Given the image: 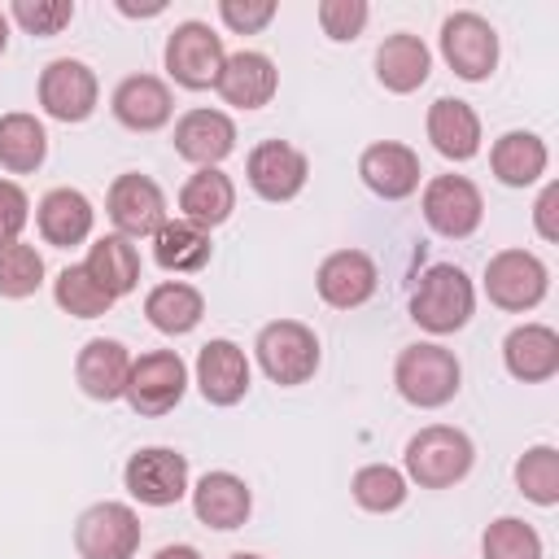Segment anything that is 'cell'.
I'll use <instances>...</instances> for the list:
<instances>
[{"label":"cell","instance_id":"44","mask_svg":"<svg viewBox=\"0 0 559 559\" xmlns=\"http://www.w3.org/2000/svg\"><path fill=\"white\" fill-rule=\"evenodd\" d=\"M153 559H201V550H197V546H183V542H175V546H162Z\"/></svg>","mask_w":559,"mask_h":559},{"label":"cell","instance_id":"8","mask_svg":"<svg viewBox=\"0 0 559 559\" xmlns=\"http://www.w3.org/2000/svg\"><path fill=\"white\" fill-rule=\"evenodd\" d=\"M485 218L480 188L467 175H432L424 183V223L445 240H467Z\"/></svg>","mask_w":559,"mask_h":559},{"label":"cell","instance_id":"37","mask_svg":"<svg viewBox=\"0 0 559 559\" xmlns=\"http://www.w3.org/2000/svg\"><path fill=\"white\" fill-rule=\"evenodd\" d=\"M480 555L485 559H542V537L528 520H515V515H502L485 528L480 537Z\"/></svg>","mask_w":559,"mask_h":559},{"label":"cell","instance_id":"41","mask_svg":"<svg viewBox=\"0 0 559 559\" xmlns=\"http://www.w3.org/2000/svg\"><path fill=\"white\" fill-rule=\"evenodd\" d=\"M31 218V201L13 179H0V245H13Z\"/></svg>","mask_w":559,"mask_h":559},{"label":"cell","instance_id":"43","mask_svg":"<svg viewBox=\"0 0 559 559\" xmlns=\"http://www.w3.org/2000/svg\"><path fill=\"white\" fill-rule=\"evenodd\" d=\"M118 9H122L127 17H153V13H162L166 4H162V0H153V4H131V0H118Z\"/></svg>","mask_w":559,"mask_h":559},{"label":"cell","instance_id":"18","mask_svg":"<svg viewBox=\"0 0 559 559\" xmlns=\"http://www.w3.org/2000/svg\"><path fill=\"white\" fill-rule=\"evenodd\" d=\"M358 175L362 183L384 197V201H402L419 188V153L397 144V140H380V144H367L362 157H358Z\"/></svg>","mask_w":559,"mask_h":559},{"label":"cell","instance_id":"45","mask_svg":"<svg viewBox=\"0 0 559 559\" xmlns=\"http://www.w3.org/2000/svg\"><path fill=\"white\" fill-rule=\"evenodd\" d=\"M4 44H9V13L0 9V52H4Z\"/></svg>","mask_w":559,"mask_h":559},{"label":"cell","instance_id":"3","mask_svg":"<svg viewBox=\"0 0 559 559\" xmlns=\"http://www.w3.org/2000/svg\"><path fill=\"white\" fill-rule=\"evenodd\" d=\"M459 380H463V367L459 358L445 349V345H432V341H419V345H406L393 362V384L397 393L419 406V411H437L445 402H454L459 393Z\"/></svg>","mask_w":559,"mask_h":559},{"label":"cell","instance_id":"12","mask_svg":"<svg viewBox=\"0 0 559 559\" xmlns=\"http://www.w3.org/2000/svg\"><path fill=\"white\" fill-rule=\"evenodd\" d=\"M96 100H100V83H96L92 66H83L74 57H57V61L44 66V74H39V105H44L48 118L83 122V118H92Z\"/></svg>","mask_w":559,"mask_h":559},{"label":"cell","instance_id":"21","mask_svg":"<svg viewBox=\"0 0 559 559\" xmlns=\"http://www.w3.org/2000/svg\"><path fill=\"white\" fill-rule=\"evenodd\" d=\"M236 148V122L223 109H188L175 122V153L192 166H218Z\"/></svg>","mask_w":559,"mask_h":559},{"label":"cell","instance_id":"5","mask_svg":"<svg viewBox=\"0 0 559 559\" xmlns=\"http://www.w3.org/2000/svg\"><path fill=\"white\" fill-rule=\"evenodd\" d=\"M546 288H550V271L528 249H502L485 262V293L498 310L524 314L546 297Z\"/></svg>","mask_w":559,"mask_h":559},{"label":"cell","instance_id":"38","mask_svg":"<svg viewBox=\"0 0 559 559\" xmlns=\"http://www.w3.org/2000/svg\"><path fill=\"white\" fill-rule=\"evenodd\" d=\"M9 17H13L22 31H31V35H39V39H48V35H57L61 26H70L74 4H70V0H13Z\"/></svg>","mask_w":559,"mask_h":559},{"label":"cell","instance_id":"46","mask_svg":"<svg viewBox=\"0 0 559 559\" xmlns=\"http://www.w3.org/2000/svg\"><path fill=\"white\" fill-rule=\"evenodd\" d=\"M227 559H262V555H249V550H240V555H227Z\"/></svg>","mask_w":559,"mask_h":559},{"label":"cell","instance_id":"16","mask_svg":"<svg viewBox=\"0 0 559 559\" xmlns=\"http://www.w3.org/2000/svg\"><path fill=\"white\" fill-rule=\"evenodd\" d=\"M197 389L210 406H236L249 393V358L236 341H205L197 354Z\"/></svg>","mask_w":559,"mask_h":559},{"label":"cell","instance_id":"20","mask_svg":"<svg viewBox=\"0 0 559 559\" xmlns=\"http://www.w3.org/2000/svg\"><path fill=\"white\" fill-rule=\"evenodd\" d=\"M109 109H114V118H118L127 131H157V127L170 122L175 96H170V87H166L157 74H127V79L114 87Z\"/></svg>","mask_w":559,"mask_h":559},{"label":"cell","instance_id":"6","mask_svg":"<svg viewBox=\"0 0 559 559\" xmlns=\"http://www.w3.org/2000/svg\"><path fill=\"white\" fill-rule=\"evenodd\" d=\"M188 393V367L175 349H153V354H140L131 362V376H127V402L135 415H166L183 402Z\"/></svg>","mask_w":559,"mask_h":559},{"label":"cell","instance_id":"19","mask_svg":"<svg viewBox=\"0 0 559 559\" xmlns=\"http://www.w3.org/2000/svg\"><path fill=\"white\" fill-rule=\"evenodd\" d=\"M218 96L227 100V105H236V109H262L271 96H275V87H280V70H275V61L266 57V52H258V48H240V52H231L227 61H223V74H218Z\"/></svg>","mask_w":559,"mask_h":559},{"label":"cell","instance_id":"35","mask_svg":"<svg viewBox=\"0 0 559 559\" xmlns=\"http://www.w3.org/2000/svg\"><path fill=\"white\" fill-rule=\"evenodd\" d=\"M515 485L528 502L537 507H555L559 502V450L555 445H533L524 450V459L515 463Z\"/></svg>","mask_w":559,"mask_h":559},{"label":"cell","instance_id":"1","mask_svg":"<svg viewBox=\"0 0 559 559\" xmlns=\"http://www.w3.org/2000/svg\"><path fill=\"white\" fill-rule=\"evenodd\" d=\"M476 463V445L463 428L428 424L406 441V472L419 489H450L459 485Z\"/></svg>","mask_w":559,"mask_h":559},{"label":"cell","instance_id":"33","mask_svg":"<svg viewBox=\"0 0 559 559\" xmlns=\"http://www.w3.org/2000/svg\"><path fill=\"white\" fill-rule=\"evenodd\" d=\"M349 489H354V502L362 507V511H371V515H389V511H397L402 502H406V476L397 472V467H389V463H367V467H358L354 472V480H349Z\"/></svg>","mask_w":559,"mask_h":559},{"label":"cell","instance_id":"42","mask_svg":"<svg viewBox=\"0 0 559 559\" xmlns=\"http://www.w3.org/2000/svg\"><path fill=\"white\" fill-rule=\"evenodd\" d=\"M533 227H537V236L542 240H559V183H546L542 188V197H537V205H533Z\"/></svg>","mask_w":559,"mask_h":559},{"label":"cell","instance_id":"22","mask_svg":"<svg viewBox=\"0 0 559 559\" xmlns=\"http://www.w3.org/2000/svg\"><path fill=\"white\" fill-rule=\"evenodd\" d=\"M502 362L515 380L542 384L559 371V332L546 323H520L502 341Z\"/></svg>","mask_w":559,"mask_h":559},{"label":"cell","instance_id":"24","mask_svg":"<svg viewBox=\"0 0 559 559\" xmlns=\"http://www.w3.org/2000/svg\"><path fill=\"white\" fill-rule=\"evenodd\" d=\"M428 140L450 162H472L480 153V118L467 100L441 96L428 105Z\"/></svg>","mask_w":559,"mask_h":559},{"label":"cell","instance_id":"36","mask_svg":"<svg viewBox=\"0 0 559 559\" xmlns=\"http://www.w3.org/2000/svg\"><path fill=\"white\" fill-rule=\"evenodd\" d=\"M44 284V258L35 245H0V297L22 301Z\"/></svg>","mask_w":559,"mask_h":559},{"label":"cell","instance_id":"17","mask_svg":"<svg viewBox=\"0 0 559 559\" xmlns=\"http://www.w3.org/2000/svg\"><path fill=\"white\" fill-rule=\"evenodd\" d=\"M131 354L122 341L109 336H92L79 358H74V380L92 402H118L127 393V376H131Z\"/></svg>","mask_w":559,"mask_h":559},{"label":"cell","instance_id":"15","mask_svg":"<svg viewBox=\"0 0 559 559\" xmlns=\"http://www.w3.org/2000/svg\"><path fill=\"white\" fill-rule=\"evenodd\" d=\"M380 284V271L376 262L362 253V249H336L319 262V275H314V288L319 297L332 306V310H354L362 301H371Z\"/></svg>","mask_w":559,"mask_h":559},{"label":"cell","instance_id":"14","mask_svg":"<svg viewBox=\"0 0 559 559\" xmlns=\"http://www.w3.org/2000/svg\"><path fill=\"white\" fill-rule=\"evenodd\" d=\"M310 162L301 148H293L288 140H262L258 148H249L245 157V179L262 201H293L306 188Z\"/></svg>","mask_w":559,"mask_h":559},{"label":"cell","instance_id":"29","mask_svg":"<svg viewBox=\"0 0 559 559\" xmlns=\"http://www.w3.org/2000/svg\"><path fill=\"white\" fill-rule=\"evenodd\" d=\"M214 245H210V231L188 223V218H166L157 231H153V258L162 271H175V275H188V271H201L210 262Z\"/></svg>","mask_w":559,"mask_h":559},{"label":"cell","instance_id":"28","mask_svg":"<svg viewBox=\"0 0 559 559\" xmlns=\"http://www.w3.org/2000/svg\"><path fill=\"white\" fill-rule=\"evenodd\" d=\"M550 153H546V140L533 135V131H507L493 140L489 148V170L498 175V183L507 188H528L533 179H542Z\"/></svg>","mask_w":559,"mask_h":559},{"label":"cell","instance_id":"25","mask_svg":"<svg viewBox=\"0 0 559 559\" xmlns=\"http://www.w3.org/2000/svg\"><path fill=\"white\" fill-rule=\"evenodd\" d=\"M92 201L79 192V188H52L44 192L39 210H35V223H39V236L57 249H70V245H83L92 236Z\"/></svg>","mask_w":559,"mask_h":559},{"label":"cell","instance_id":"27","mask_svg":"<svg viewBox=\"0 0 559 559\" xmlns=\"http://www.w3.org/2000/svg\"><path fill=\"white\" fill-rule=\"evenodd\" d=\"M231 210H236V183L218 166H201L179 188V218H188V223H197L205 231L218 227V223H227Z\"/></svg>","mask_w":559,"mask_h":559},{"label":"cell","instance_id":"31","mask_svg":"<svg viewBox=\"0 0 559 559\" xmlns=\"http://www.w3.org/2000/svg\"><path fill=\"white\" fill-rule=\"evenodd\" d=\"M144 314H148V323H153L157 332H166V336H183V332H192V328L201 323V314H205V297H201L192 284H183V280H166V284L148 288V297H144Z\"/></svg>","mask_w":559,"mask_h":559},{"label":"cell","instance_id":"40","mask_svg":"<svg viewBox=\"0 0 559 559\" xmlns=\"http://www.w3.org/2000/svg\"><path fill=\"white\" fill-rule=\"evenodd\" d=\"M218 17L236 35H258L275 17V0H218Z\"/></svg>","mask_w":559,"mask_h":559},{"label":"cell","instance_id":"10","mask_svg":"<svg viewBox=\"0 0 559 559\" xmlns=\"http://www.w3.org/2000/svg\"><path fill=\"white\" fill-rule=\"evenodd\" d=\"M79 559H135L140 550V515L127 502H96L74 524Z\"/></svg>","mask_w":559,"mask_h":559},{"label":"cell","instance_id":"23","mask_svg":"<svg viewBox=\"0 0 559 559\" xmlns=\"http://www.w3.org/2000/svg\"><path fill=\"white\" fill-rule=\"evenodd\" d=\"M192 511L205 528H240L253 511V493L236 472H205L192 489Z\"/></svg>","mask_w":559,"mask_h":559},{"label":"cell","instance_id":"13","mask_svg":"<svg viewBox=\"0 0 559 559\" xmlns=\"http://www.w3.org/2000/svg\"><path fill=\"white\" fill-rule=\"evenodd\" d=\"M105 214L109 223L118 227V236L127 240H140V236H153L162 223H166V197L162 188L148 179V175H118L105 192Z\"/></svg>","mask_w":559,"mask_h":559},{"label":"cell","instance_id":"9","mask_svg":"<svg viewBox=\"0 0 559 559\" xmlns=\"http://www.w3.org/2000/svg\"><path fill=\"white\" fill-rule=\"evenodd\" d=\"M122 485L144 507H175L188 493V459L170 445H144L127 459Z\"/></svg>","mask_w":559,"mask_h":559},{"label":"cell","instance_id":"39","mask_svg":"<svg viewBox=\"0 0 559 559\" xmlns=\"http://www.w3.org/2000/svg\"><path fill=\"white\" fill-rule=\"evenodd\" d=\"M367 17H371V9L362 4V0H323L319 4V26H323V35L328 39H358L362 35V26H367Z\"/></svg>","mask_w":559,"mask_h":559},{"label":"cell","instance_id":"30","mask_svg":"<svg viewBox=\"0 0 559 559\" xmlns=\"http://www.w3.org/2000/svg\"><path fill=\"white\" fill-rule=\"evenodd\" d=\"M83 271L118 301V297H127L135 284H140V253H135V245L127 240V236H100L92 249H87V258H83Z\"/></svg>","mask_w":559,"mask_h":559},{"label":"cell","instance_id":"11","mask_svg":"<svg viewBox=\"0 0 559 559\" xmlns=\"http://www.w3.org/2000/svg\"><path fill=\"white\" fill-rule=\"evenodd\" d=\"M441 57L450 61V70L467 83H480L493 74L498 66V31L472 13V9H459L441 22Z\"/></svg>","mask_w":559,"mask_h":559},{"label":"cell","instance_id":"32","mask_svg":"<svg viewBox=\"0 0 559 559\" xmlns=\"http://www.w3.org/2000/svg\"><path fill=\"white\" fill-rule=\"evenodd\" d=\"M48 157V135L35 114H4L0 118V166L13 175L39 170Z\"/></svg>","mask_w":559,"mask_h":559},{"label":"cell","instance_id":"7","mask_svg":"<svg viewBox=\"0 0 559 559\" xmlns=\"http://www.w3.org/2000/svg\"><path fill=\"white\" fill-rule=\"evenodd\" d=\"M223 61H227L223 39L205 22H179L170 31V39H166V70L188 92L214 87L218 74H223Z\"/></svg>","mask_w":559,"mask_h":559},{"label":"cell","instance_id":"2","mask_svg":"<svg viewBox=\"0 0 559 559\" xmlns=\"http://www.w3.org/2000/svg\"><path fill=\"white\" fill-rule=\"evenodd\" d=\"M472 310H476V288H472L467 271L454 262L428 266L411 293V319L432 336L459 332L472 319Z\"/></svg>","mask_w":559,"mask_h":559},{"label":"cell","instance_id":"26","mask_svg":"<svg viewBox=\"0 0 559 559\" xmlns=\"http://www.w3.org/2000/svg\"><path fill=\"white\" fill-rule=\"evenodd\" d=\"M428 70H432V52H428V44H424L419 35L397 31V35H389V39L376 48V79H380L389 92H397V96L424 87V83H428Z\"/></svg>","mask_w":559,"mask_h":559},{"label":"cell","instance_id":"4","mask_svg":"<svg viewBox=\"0 0 559 559\" xmlns=\"http://www.w3.org/2000/svg\"><path fill=\"white\" fill-rule=\"evenodd\" d=\"M253 354H258V367L266 371V380L284 384V389L306 384L319 371V336L297 319L266 323L253 341Z\"/></svg>","mask_w":559,"mask_h":559},{"label":"cell","instance_id":"34","mask_svg":"<svg viewBox=\"0 0 559 559\" xmlns=\"http://www.w3.org/2000/svg\"><path fill=\"white\" fill-rule=\"evenodd\" d=\"M52 297H57V306H61L66 314H74V319H100V314L114 310V297L83 271V262H79V266H66V271L57 275Z\"/></svg>","mask_w":559,"mask_h":559}]
</instances>
